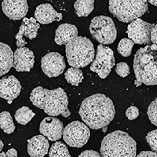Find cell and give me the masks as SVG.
I'll use <instances>...</instances> for the list:
<instances>
[{
  "label": "cell",
  "instance_id": "1",
  "mask_svg": "<svg viewBox=\"0 0 157 157\" xmlns=\"http://www.w3.org/2000/svg\"><path fill=\"white\" fill-rule=\"evenodd\" d=\"M78 114L89 128L99 130L107 127L114 120L116 110L109 97L95 94L82 102Z\"/></svg>",
  "mask_w": 157,
  "mask_h": 157
},
{
  "label": "cell",
  "instance_id": "2",
  "mask_svg": "<svg viewBox=\"0 0 157 157\" xmlns=\"http://www.w3.org/2000/svg\"><path fill=\"white\" fill-rule=\"evenodd\" d=\"M30 100L35 106L52 117L61 115L68 118L71 115L68 109V96L61 87L49 90L38 86L32 90Z\"/></svg>",
  "mask_w": 157,
  "mask_h": 157
},
{
  "label": "cell",
  "instance_id": "3",
  "mask_svg": "<svg viewBox=\"0 0 157 157\" xmlns=\"http://www.w3.org/2000/svg\"><path fill=\"white\" fill-rule=\"evenodd\" d=\"M134 71L136 86L141 83L147 86L157 85V51L152 50L148 45L140 48L134 55Z\"/></svg>",
  "mask_w": 157,
  "mask_h": 157
},
{
  "label": "cell",
  "instance_id": "4",
  "mask_svg": "<svg viewBox=\"0 0 157 157\" xmlns=\"http://www.w3.org/2000/svg\"><path fill=\"white\" fill-rule=\"evenodd\" d=\"M100 154L102 157H136L137 143L127 133L116 130L103 138Z\"/></svg>",
  "mask_w": 157,
  "mask_h": 157
},
{
  "label": "cell",
  "instance_id": "5",
  "mask_svg": "<svg viewBox=\"0 0 157 157\" xmlns=\"http://www.w3.org/2000/svg\"><path fill=\"white\" fill-rule=\"evenodd\" d=\"M65 54L70 66L85 68L94 61L95 50L88 38L77 36L65 45Z\"/></svg>",
  "mask_w": 157,
  "mask_h": 157
},
{
  "label": "cell",
  "instance_id": "6",
  "mask_svg": "<svg viewBox=\"0 0 157 157\" xmlns=\"http://www.w3.org/2000/svg\"><path fill=\"white\" fill-rule=\"evenodd\" d=\"M109 10L120 21L131 23L145 14L148 4L146 0H110Z\"/></svg>",
  "mask_w": 157,
  "mask_h": 157
},
{
  "label": "cell",
  "instance_id": "7",
  "mask_svg": "<svg viewBox=\"0 0 157 157\" xmlns=\"http://www.w3.org/2000/svg\"><path fill=\"white\" fill-rule=\"evenodd\" d=\"M89 30L92 37L101 45L112 44L117 36V30L113 19L104 15L92 19Z\"/></svg>",
  "mask_w": 157,
  "mask_h": 157
},
{
  "label": "cell",
  "instance_id": "8",
  "mask_svg": "<svg viewBox=\"0 0 157 157\" xmlns=\"http://www.w3.org/2000/svg\"><path fill=\"white\" fill-rule=\"evenodd\" d=\"M90 137V130L84 123L73 121L63 130V137L67 145L72 148H80L88 142Z\"/></svg>",
  "mask_w": 157,
  "mask_h": 157
},
{
  "label": "cell",
  "instance_id": "9",
  "mask_svg": "<svg viewBox=\"0 0 157 157\" xmlns=\"http://www.w3.org/2000/svg\"><path fill=\"white\" fill-rule=\"evenodd\" d=\"M96 55L91 63L90 69L99 75L101 78L109 76L115 66V57L113 50L104 45H98Z\"/></svg>",
  "mask_w": 157,
  "mask_h": 157
},
{
  "label": "cell",
  "instance_id": "10",
  "mask_svg": "<svg viewBox=\"0 0 157 157\" xmlns=\"http://www.w3.org/2000/svg\"><path fill=\"white\" fill-rule=\"evenodd\" d=\"M154 26V24L148 23L138 18L129 24L127 34L134 43L148 45L151 43V33Z\"/></svg>",
  "mask_w": 157,
  "mask_h": 157
},
{
  "label": "cell",
  "instance_id": "11",
  "mask_svg": "<svg viewBox=\"0 0 157 157\" xmlns=\"http://www.w3.org/2000/svg\"><path fill=\"white\" fill-rule=\"evenodd\" d=\"M64 56L57 52H51L42 58L41 68L46 75L50 78L57 77L64 72L65 69Z\"/></svg>",
  "mask_w": 157,
  "mask_h": 157
},
{
  "label": "cell",
  "instance_id": "12",
  "mask_svg": "<svg viewBox=\"0 0 157 157\" xmlns=\"http://www.w3.org/2000/svg\"><path fill=\"white\" fill-rule=\"evenodd\" d=\"M64 125L61 120L56 117L45 118L39 125V132L49 141H57L63 136Z\"/></svg>",
  "mask_w": 157,
  "mask_h": 157
},
{
  "label": "cell",
  "instance_id": "13",
  "mask_svg": "<svg viewBox=\"0 0 157 157\" xmlns=\"http://www.w3.org/2000/svg\"><path fill=\"white\" fill-rule=\"evenodd\" d=\"M21 90V82L13 75L4 76L0 78V98L7 101L10 105L12 104L13 100L19 96Z\"/></svg>",
  "mask_w": 157,
  "mask_h": 157
},
{
  "label": "cell",
  "instance_id": "14",
  "mask_svg": "<svg viewBox=\"0 0 157 157\" xmlns=\"http://www.w3.org/2000/svg\"><path fill=\"white\" fill-rule=\"evenodd\" d=\"M2 9L8 18L18 21L26 16L29 4L26 0H4L2 2Z\"/></svg>",
  "mask_w": 157,
  "mask_h": 157
},
{
  "label": "cell",
  "instance_id": "15",
  "mask_svg": "<svg viewBox=\"0 0 157 157\" xmlns=\"http://www.w3.org/2000/svg\"><path fill=\"white\" fill-rule=\"evenodd\" d=\"M34 64V53L28 47L17 48L13 53V68L18 72L30 71Z\"/></svg>",
  "mask_w": 157,
  "mask_h": 157
},
{
  "label": "cell",
  "instance_id": "16",
  "mask_svg": "<svg viewBox=\"0 0 157 157\" xmlns=\"http://www.w3.org/2000/svg\"><path fill=\"white\" fill-rule=\"evenodd\" d=\"M35 18L41 25H47L54 21H60L63 19L62 13L55 10L50 3L39 5L35 10Z\"/></svg>",
  "mask_w": 157,
  "mask_h": 157
},
{
  "label": "cell",
  "instance_id": "17",
  "mask_svg": "<svg viewBox=\"0 0 157 157\" xmlns=\"http://www.w3.org/2000/svg\"><path fill=\"white\" fill-rule=\"evenodd\" d=\"M50 143L43 135H36L28 140L27 152L30 157H44L48 152Z\"/></svg>",
  "mask_w": 157,
  "mask_h": 157
},
{
  "label": "cell",
  "instance_id": "18",
  "mask_svg": "<svg viewBox=\"0 0 157 157\" xmlns=\"http://www.w3.org/2000/svg\"><path fill=\"white\" fill-rule=\"evenodd\" d=\"M78 29L76 26L71 24H61L55 32L54 41L59 46L66 45L71 39L78 36Z\"/></svg>",
  "mask_w": 157,
  "mask_h": 157
},
{
  "label": "cell",
  "instance_id": "19",
  "mask_svg": "<svg viewBox=\"0 0 157 157\" xmlns=\"http://www.w3.org/2000/svg\"><path fill=\"white\" fill-rule=\"evenodd\" d=\"M13 67V53L7 44L0 43V76L9 72Z\"/></svg>",
  "mask_w": 157,
  "mask_h": 157
},
{
  "label": "cell",
  "instance_id": "20",
  "mask_svg": "<svg viewBox=\"0 0 157 157\" xmlns=\"http://www.w3.org/2000/svg\"><path fill=\"white\" fill-rule=\"evenodd\" d=\"M39 28H40V24L36 21V18L25 17L21 25L20 26L19 32L17 33L29 38V39H34L35 38L37 37Z\"/></svg>",
  "mask_w": 157,
  "mask_h": 157
},
{
  "label": "cell",
  "instance_id": "21",
  "mask_svg": "<svg viewBox=\"0 0 157 157\" xmlns=\"http://www.w3.org/2000/svg\"><path fill=\"white\" fill-rule=\"evenodd\" d=\"M94 8V0H77L74 3V9L76 15L79 17H88Z\"/></svg>",
  "mask_w": 157,
  "mask_h": 157
},
{
  "label": "cell",
  "instance_id": "22",
  "mask_svg": "<svg viewBox=\"0 0 157 157\" xmlns=\"http://www.w3.org/2000/svg\"><path fill=\"white\" fill-rule=\"evenodd\" d=\"M0 128L5 134H10L14 132L15 125L13 121L10 113L7 111H4L0 113Z\"/></svg>",
  "mask_w": 157,
  "mask_h": 157
},
{
  "label": "cell",
  "instance_id": "23",
  "mask_svg": "<svg viewBox=\"0 0 157 157\" xmlns=\"http://www.w3.org/2000/svg\"><path fill=\"white\" fill-rule=\"evenodd\" d=\"M34 116H36V114L27 106H22L18 109L14 115L16 121L21 125H26Z\"/></svg>",
  "mask_w": 157,
  "mask_h": 157
},
{
  "label": "cell",
  "instance_id": "24",
  "mask_svg": "<svg viewBox=\"0 0 157 157\" xmlns=\"http://www.w3.org/2000/svg\"><path fill=\"white\" fill-rule=\"evenodd\" d=\"M67 82L73 86H78L83 80V73L80 68H70L64 73Z\"/></svg>",
  "mask_w": 157,
  "mask_h": 157
},
{
  "label": "cell",
  "instance_id": "25",
  "mask_svg": "<svg viewBox=\"0 0 157 157\" xmlns=\"http://www.w3.org/2000/svg\"><path fill=\"white\" fill-rule=\"evenodd\" d=\"M49 157H71L68 147L62 141H55L51 145Z\"/></svg>",
  "mask_w": 157,
  "mask_h": 157
},
{
  "label": "cell",
  "instance_id": "26",
  "mask_svg": "<svg viewBox=\"0 0 157 157\" xmlns=\"http://www.w3.org/2000/svg\"><path fill=\"white\" fill-rule=\"evenodd\" d=\"M134 45V43L130 39H126V38H124V39H121L120 43H119L117 48L118 52L123 57H129L131 54Z\"/></svg>",
  "mask_w": 157,
  "mask_h": 157
},
{
  "label": "cell",
  "instance_id": "27",
  "mask_svg": "<svg viewBox=\"0 0 157 157\" xmlns=\"http://www.w3.org/2000/svg\"><path fill=\"white\" fill-rule=\"evenodd\" d=\"M147 114L151 123L157 127V98L149 105Z\"/></svg>",
  "mask_w": 157,
  "mask_h": 157
},
{
  "label": "cell",
  "instance_id": "28",
  "mask_svg": "<svg viewBox=\"0 0 157 157\" xmlns=\"http://www.w3.org/2000/svg\"><path fill=\"white\" fill-rule=\"evenodd\" d=\"M146 141L151 149L157 153V130L150 131L146 135Z\"/></svg>",
  "mask_w": 157,
  "mask_h": 157
},
{
  "label": "cell",
  "instance_id": "29",
  "mask_svg": "<svg viewBox=\"0 0 157 157\" xmlns=\"http://www.w3.org/2000/svg\"><path fill=\"white\" fill-rule=\"evenodd\" d=\"M115 71L120 76L124 78L130 74V67L126 62H120L116 64Z\"/></svg>",
  "mask_w": 157,
  "mask_h": 157
},
{
  "label": "cell",
  "instance_id": "30",
  "mask_svg": "<svg viewBox=\"0 0 157 157\" xmlns=\"http://www.w3.org/2000/svg\"><path fill=\"white\" fill-rule=\"evenodd\" d=\"M139 116V110L135 106H130L126 111V116L130 120H134Z\"/></svg>",
  "mask_w": 157,
  "mask_h": 157
},
{
  "label": "cell",
  "instance_id": "31",
  "mask_svg": "<svg viewBox=\"0 0 157 157\" xmlns=\"http://www.w3.org/2000/svg\"><path fill=\"white\" fill-rule=\"evenodd\" d=\"M151 42L152 43V46H150L151 49L154 51H157V22L151 33Z\"/></svg>",
  "mask_w": 157,
  "mask_h": 157
},
{
  "label": "cell",
  "instance_id": "32",
  "mask_svg": "<svg viewBox=\"0 0 157 157\" xmlns=\"http://www.w3.org/2000/svg\"><path fill=\"white\" fill-rule=\"evenodd\" d=\"M78 157H102L100 153L94 151V150H85Z\"/></svg>",
  "mask_w": 157,
  "mask_h": 157
},
{
  "label": "cell",
  "instance_id": "33",
  "mask_svg": "<svg viewBox=\"0 0 157 157\" xmlns=\"http://www.w3.org/2000/svg\"><path fill=\"white\" fill-rule=\"evenodd\" d=\"M136 157H157V153L152 151H143Z\"/></svg>",
  "mask_w": 157,
  "mask_h": 157
},
{
  "label": "cell",
  "instance_id": "34",
  "mask_svg": "<svg viewBox=\"0 0 157 157\" xmlns=\"http://www.w3.org/2000/svg\"><path fill=\"white\" fill-rule=\"evenodd\" d=\"M6 154V157H18L17 151L15 148H10Z\"/></svg>",
  "mask_w": 157,
  "mask_h": 157
},
{
  "label": "cell",
  "instance_id": "35",
  "mask_svg": "<svg viewBox=\"0 0 157 157\" xmlns=\"http://www.w3.org/2000/svg\"><path fill=\"white\" fill-rule=\"evenodd\" d=\"M148 2L152 4V5L157 6V0H149V1H148Z\"/></svg>",
  "mask_w": 157,
  "mask_h": 157
},
{
  "label": "cell",
  "instance_id": "36",
  "mask_svg": "<svg viewBox=\"0 0 157 157\" xmlns=\"http://www.w3.org/2000/svg\"><path fill=\"white\" fill-rule=\"evenodd\" d=\"M3 147H4L3 142H2V141H1V139H0V152H1V151H2V150Z\"/></svg>",
  "mask_w": 157,
  "mask_h": 157
},
{
  "label": "cell",
  "instance_id": "37",
  "mask_svg": "<svg viewBox=\"0 0 157 157\" xmlns=\"http://www.w3.org/2000/svg\"><path fill=\"white\" fill-rule=\"evenodd\" d=\"M0 157H6V154L5 152H0Z\"/></svg>",
  "mask_w": 157,
  "mask_h": 157
},
{
  "label": "cell",
  "instance_id": "38",
  "mask_svg": "<svg viewBox=\"0 0 157 157\" xmlns=\"http://www.w3.org/2000/svg\"><path fill=\"white\" fill-rule=\"evenodd\" d=\"M107 130H108V129H107V127H104V128H103V132H104V133H105L106 131H107Z\"/></svg>",
  "mask_w": 157,
  "mask_h": 157
}]
</instances>
